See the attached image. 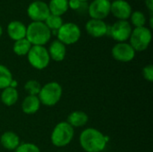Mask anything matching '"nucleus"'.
I'll return each instance as SVG.
<instances>
[{
    "instance_id": "nucleus-1",
    "label": "nucleus",
    "mask_w": 153,
    "mask_h": 152,
    "mask_svg": "<svg viewBox=\"0 0 153 152\" xmlns=\"http://www.w3.org/2000/svg\"><path fill=\"white\" fill-rule=\"evenodd\" d=\"M108 137L104 135L96 128H87L83 130L79 137L82 149L86 152L103 151L108 142Z\"/></svg>"
},
{
    "instance_id": "nucleus-2",
    "label": "nucleus",
    "mask_w": 153,
    "mask_h": 152,
    "mask_svg": "<svg viewBox=\"0 0 153 152\" xmlns=\"http://www.w3.org/2000/svg\"><path fill=\"white\" fill-rule=\"evenodd\" d=\"M51 30L45 22H31L26 30V39L31 46H45L51 39Z\"/></svg>"
},
{
    "instance_id": "nucleus-3",
    "label": "nucleus",
    "mask_w": 153,
    "mask_h": 152,
    "mask_svg": "<svg viewBox=\"0 0 153 152\" xmlns=\"http://www.w3.org/2000/svg\"><path fill=\"white\" fill-rule=\"evenodd\" d=\"M62 94V86L56 82H50L41 86L38 98L40 104L47 107H53L60 101Z\"/></svg>"
},
{
    "instance_id": "nucleus-4",
    "label": "nucleus",
    "mask_w": 153,
    "mask_h": 152,
    "mask_svg": "<svg viewBox=\"0 0 153 152\" xmlns=\"http://www.w3.org/2000/svg\"><path fill=\"white\" fill-rule=\"evenodd\" d=\"M74 136V128L67 122H60L54 127L51 133L50 140L54 146L57 148H63L70 144Z\"/></svg>"
},
{
    "instance_id": "nucleus-5",
    "label": "nucleus",
    "mask_w": 153,
    "mask_h": 152,
    "mask_svg": "<svg viewBox=\"0 0 153 152\" xmlns=\"http://www.w3.org/2000/svg\"><path fill=\"white\" fill-rule=\"evenodd\" d=\"M152 39V33L150 28L143 26L134 28L129 38V44L135 52H143L146 50Z\"/></svg>"
},
{
    "instance_id": "nucleus-6",
    "label": "nucleus",
    "mask_w": 153,
    "mask_h": 152,
    "mask_svg": "<svg viewBox=\"0 0 153 152\" xmlns=\"http://www.w3.org/2000/svg\"><path fill=\"white\" fill-rule=\"evenodd\" d=\"M29 64L37 70L47 68L50 63V56L45 46H31L27 54Z\"/></svg>"
},
{
    "instance_id": "nucleus-7",
    "label": "nucleus",
    "mask_w": 153,
    "mask_h": 152,
    "mask_svg": "<svg viewBox=\"0 0 153 152\" xmlns=\"http://www.w3.org/2000/svg\"><path fill=\"white\" fill-rule=\"evenodd\" d=\"M82 36L80 27L74 22H65L57 30L56 37L60 42L65 46L77 43Z\"/></svg>"
},
{
    "instance_id": "nucleus-8",
    "label": "nucleus",
    "mask_w": 153,
    "mask_h": 152,
    "mask_svg": "<svg viewBox=\"0 0 153 152\" xmlns=\"http://www.w3.org/2000/svg\"><path fill=\"white\" fill-rule=\"evenodd\" d=\"M133 28L128 21L117 20L112 25H108L107 36H110L117 42H126L129 39Z\"/></svg>"
},
{
    "instance_id": "nucleus-9",
    "label": "nucleus",
    "mask_w": 153,
    "mask_h": 152,
    "mask_svg": "<svg viewBox=\"0 0 153 152\" xmlns=\"http://www.w3.org/2000/svg\"><path fill=\"white\" fill-rule=\"evenodd\" d=\"M50 14L48 3L42 0L32 1L27 7V15L31 22H44Z\"/></svg>"
},
{
    "instance_id": "nucleus-10",
    "label": "nucleus",
    "mask_w": 153,
    "mask_h": 152,
    "mask_svg": "<svg viewBox=\"0 0 153 152\" xmlns=\"http://www.w3.org/2000/svg\"><path fill=\"white\" fill-rule=\"evenodd\" d=\"M135 50L127 42H117L111 50L113 58L122 63L131 62L135 57Z\"/></svg>"
},
{
    "instance_id": "nucleus-11",
    "label": "nucleus",
    "mask_w": 153,
    "mask_h": 152,
    "mask_svg": "<svg viewBox=\"0 0 153 152\" xmlns=\"http://www.w3.org/2000/svg\"><path fill=\"white\" fill-rule=\"evenodd\" d=\"M111 2L108 0H93L88 7L91 19L104 20L110 14Z\"/></svg>"
},
{
    "instance_id": "nucleus-12",
    "label": "nucleus",
    "mask_w": 153,
    "mask_h": 152,
    "mask_svg": "<svg viewBox=\"0 0 153 152\" xmlns=\"http://www.w3.org/2000/svg\"><path fill=\"white\" fill-rule=\"evenodd\" d=\"M132 13V6L126 0H113L111 2L110 13L117 20L128 21Z\"/></svg>"
},
{
    "instance_id": "nucleus-13",
    "label": "nucleus",
    "mask_w": 153,
    "mask_h": 152,
    "mask_svg": "<svg viewBox=\"0 0 153 152\" xmlns=\"http://www.w3.org/2000/svg\"><path fill=\"white\" fill-rule=\"evenodd\" d=\"M108 25L104 20L90 19L85 24L86 32L92 38H101L107 36Z\"/></svg>"
},
{
    "instance_id": "nucleus-14",
    "label": "nucleus",
    "mask_w": 153,
    "mask_h": 152,
    "mask_svg": "<svg viewBox=\"0 0 153 152\" xmlns=\"http://www.w3.org/2000/svg\"><path fill=\"white\" fill-rule=\"evenodd\" d=\"M27 26L20 21H12L7 24L6 32L8 37L16 41L26 37Z\"/></svg>"
},
{
    "instance_id": "nucleus-15",
    "label": "nucleus",
    "mask_w": 153,
    "mask_h": 152,
    "mask_svg": "<svg viewBox=\"0 0 153 152\" xmlns=\"http://www.w3.org/2000/svg\"><path fill=\"white\" fill-rule=\"evenodd\" d=\"M50 59L55 62H61L66 56V46L60 42L58 39H54L48 49Z\"/></svg>"
},
{
    "instance_id": "nucleus-16",
    "label": "nucleus",
    "mask_w": 153,
    "mask_h": 152,
    "mask_svg": "<svg viewBox=\"0 0 153 152\" xmlns=\"http://www.w3.org/2000/svg\"><path fill=\"white\" fill-rule=\"evenodd\" d=\"M20 143V137L13 132H5L0 137L1 146L7 151H15Z\"/></svg>"
},
{
    "instance_id": "nucleus-17",
    "label": "nucleus",
    "mask_w": 153,
    "mask_h": 152,
    "mask_svg": "<svg viewBox=\"0 0 153 152\" xmlns=\"http://www.w3.org/2000/svg\"><path fill=\"white\" fill-rule=\"evenodd\" d=\"M40 105L38 96L28 95L22 102V110L26 115H33L39 111Z\"/></svg>"
},
{
    "instance_id": "nucleus-18",
    "label": "nucleus",
    "mask_w": 153,
    "mask_h": 152,
    "mask_svg": "<svg viewBox=\"0 0 153 152\" xmlns=\"http://www.w3.org/2000/svg\"><path fill=\"white\" fill-rule=\"evenodd\" d=\"M89 121L88 115L81 110H76L72 112L68 117H67V123L73 127V128H78L82 127L87 125Z\"/></svg>"
},
{
    "instance_id": "nucleus-19",
    "label": "nucleus",
    "mask_w": 153,
    "mask_h": 152,
    "mask_svg": "<svg viewBox=\"0 0 153 152\" xmlns=\"http://www.w3.org/2000/svg\"><path fill=\"white\" fill-rule=\"evenodd\" d=\"M0 98L4 105L7 107H12L17 102L19 99V92L15 88L7 87L3 90V91L0 94Z\"/></svg>"
},
{
    "instance_id": "nucleus-20",
    "label": "nucleus",
    "mask_w": 153,
    "mask_h": 152,
    "mask_svg": "<svg viewBox=\"0 0 153 152\" xmlns=\"http://www.w3.org/2000/svg\"><path fill=\"white\" fill-rule=\"evenodd\" d=\"M51 14L62 16L68 10V0H50L48 4Z\"/></svg>"
},
{
    "instance_id": "nucleus-21",
    "label": "nucleus",
    "mask_w": 153,
    "mask_h": 152,
    "mask_svg": "<svg viewBox=\"0 0 153 152\" xmlns=\"http://www.w3.org/2000/svg\"><path fill=\"white\" fill-rule=\"evenodd\" d=\"M30 47H31V44L29 42V40L26 38H24L14 41L13 46V51L15 55L19 56H27Z\"/></svg>"
},
{
    "instance_id": "nucleus-22",
    "label": "nucleus",
    "mask_w": 153,
    "mask_h": 152,
    "mask_svg": "<svg viewBox=\"0 0 153 152\" xmlns=\"http://www.w3.org/2000/svg\"><path fill=\"white\" fill-rule=\"evenodd\" d=\"M13 80V78L11 71L5 65H0V90L10 87Z\"/></svg>"
},
{
    "instance_id": "nucleus-23",
    "label": "nucleus",
    "mask_w": 153,
    "mask_h": 152,
    "mask_svg": "<svg viewBox=\"0 0 153 152\" xmlns=\"http://www.w3.org/2000/svg\"><path fill=\"white\" fill-rule=\"evenodd\" d=\"M44 22L51 31H57L59 28L64 24L62 16H58V15H55L51 13L48 15V17L46 19Z\"/></svg>"
},
{
    "instance_id": "nucleus-24",
    "label": "nucleus",
    "mask_w": 153,
    "mask_h": 152,
    "mask_svg": "<svg viewBox=\"0 0 153 152\" xmlns=\"http://www.w3.org/2000/svg\"><path fill=\"white\" fill-rule=\"evenodd\" d=\"M131 25L134 26V28L143 27L146 24V16L142 11H134L131 13L129 18Z\"/></svg>"
},
{
    "instance_id": "nucleus-25",
    "label": "nucleus",
    "mask_w": 153,
    "mask_h": 152,
    "mask_svg": "<svg viewBox=\"0 0 153 152\" xmlns=\"http://www.w3.org/2000/svg\"><path fill=\"white\" fill-rule=\"evenodd\" d=\"M41 89L40 83L36 80H29L24 84L25 91L31 96H38Z\"/></svg>"
},
{
    "instance_id": "nucleus-26",
    "label": "nucleus",
    "mask_w": 153,
    "mask_h": 152,
    "mask_svg": "<svg viewBox=\"0 0 153 152\" xmlns=\"http://www.w3.org/2000/svg\"><path fill=\"white\" fill-rule=\"evenodd\" d=\"M14 152H40L39 148L31 142H23L16 148Z\"/></svg>"
},
{
    "instance_id": "nucleus-27",
    "label": "nucleus",
    "mask_w": 153,
    "mask_h": 152,
    "mask_svg": "<svg viewBox=\"0 0 153 152\" xmlns=\"http://www.w3.org/2000/svg\"><path fill=\"white\" fill-rule=\"evenodd\" d=\"M143 75L144 79L150 82H153V66L152 65H148L143 69Z\"/></svg>"
},
{
    "instance_id": "nucleus-28",
    "label": "nucleus",
    "mask_w": 153,
    "mask_h": 152,
    "mask_svg": "<svg viewBox=\"0 0 153 152\" xmlns=\"http://www.w3.org/2000/svg\"><path fill=\"white\" fill-rule=\"evenodd\" d=\"M83 3L80 0H68V7L74 11H78L82 8Z\"/></svg>"
},
{
    "instance_id": "nucleus-29",
    "label": "nucleus",
    "mask_w": 153,
    "mask_h": 152,
    "mask_svg": "<svg viewBox=\"0 0 153 152\" xmlns=\"http://www.w3.org/2000/svg\"><path fill=\"white\" fill-rule=\"evenodd\" d=\"M144 4L148 11L150 12L151 15H152L153 13V0H144Z\"/></svg>"
},
{
    "instance_id": "nucleus-30",
    "label": "nucleus",
    "mask_w": 153,
    "mask_h": 152,
    "mask_svg": "<svg viewBox=\"0 0 153 152\" xmlns=\"http://www.w3.org/2000/svg\"><path fill=\"white\" fill-rule=\"evenodd\" d=\"M152 22H153V16L152 15H151V16H150V27H151V28H153Z\"/></svg>"
},
{
    "instance_id": "nucleus-31",
    "label": "nucleus",
    "mask_w": 153,
    "mask_h": 152,
    "mask_svg": "<svg viewBox=\"0 0 153 152\" xmlns=\"http://www.w3.org/2000/svg\"><path fill=\"white\" fill-rule=\"evenodd\" d=\"M2 34H3V28H2V26L0 25V37L2 36Z\"/></svg>"
},
{
    "instance_id": "nucleus-32",
    "label": "nucleus",
    "mask_w": 153,
    "mask_h": 152,
    "mask_svg": "<svg viewBox=\"0 0 153 152\" xmlns=\"http://www.w3.org/2000/svg\"><path fill=\"white\" fill-rule=\"evenodd\" d=\"M81 2H82V3H85V2H87V1H89V0H80Z\"/></svg>"
},
{
    "instance_id": "nucleus-33",
    "label": "nucleus",
    "mask_w": 153,
    "mask_h": 152,
    "mask_svg": "<svg viewBox=\"0 0 153 152\" xmlns=\"http://www.w3.org/2000/svg\"><path fill=\"white\" fill-rule=\"evenodd\" d=\"M108 1H109V2H111V1H113V0H108Z\"/></svg>"
},
{
    "instance_id": "nucleus-34",
    "label": "nucleus",
    "mask_w": 153,
    "mask_h": 152,
    "mask_svg": "<svg viewBox=\"0 0 153 152\" xmlns=\"http://www.w3.org/2000/svg\"><path fill=\"white\" fill-rule=\"evenodd\" d=\"M31 1H37V0H31Z\"/></svg>"
}]
</instances>
